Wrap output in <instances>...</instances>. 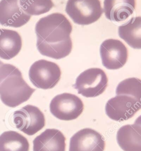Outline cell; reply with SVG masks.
<instances>
[{
	"mask_svg": "<svg viewBox=\"0 0 141 151\" xmlns=\"http://www.w3.org/2000/svg\"><path fill=\"white\" fill-rule=\"evenodd\" d=\"M72 31L71 22L60 13H54L41 18L35 25L37 39L50 44L70 39Z\"/></svg>",
	"mask_w": 141,
	"mask_h": 151,
	"instance_id": "obj_1",
	"label": "cell"
},
{
	"mask_svg": "<svg viewBox=\"0 0 141 151\" xmlns=\"http://www.w3.org/2000/svg\"><path fill=\"white\" fill-rule=\"evenodd\" d=\"M35 91L16 67L0 84V99L6 106L16 107L28 101Z\"/></svg>",
	"mask_w": 141,
	"mask_h": 151,
	"instance_id": "obj_2",
	"label": "cell"
},
{
	"mask_svg": "<svg viewBox=\"0 0 141 151\" xmlns=\"http://www.w3.org/2000/svg\"><path fill=\"white\" fill-rule=\"evenodd\" d=\"M65 11L74 23L81 25L93 24L103 13L100 0H68Z\"/></svg>",
	"mask_w": 141,
	"mask_h": 151,
	"instance_id": "obj_3",
	"label": "cell"
},
{
	"mask_svg": "<svg viewBox=\"0 0 141 151\" xmlns=\"http://www.w3.org/2000/svg\"><path fill=\"white\" fill-rule=\"evenodd\" d=\"M108 79L100 68H90L82 72L77 78L73 87L78 93L85 97H96L105 91Z\"/></svg>",
	"mask_w": 141,
	"mask_h": 151,
	"instance_id": "obj_4",
	"label": "cell"
},
{
	"mask_svg": "<svg viewBox=\"0 0 141 151\" xmlns=\"http://www.w3.org/2000/svg\"><path fill=\"white\" fill-rule=\"evenodd\" d=\"M61 76L59 66L47 60L36 61L29 71V77L32 83L36 88L44 90L54 88L60 81Z\"/></svg>",
	"mask_w": 141,
	"mask_h": 151,
	"instance_id": "obj_5",
	"label": "cell"
},
{
	"mask_svg": "<svg viewBox=\"0 0 141 151\" xmlns=\"http://www.w3.org/2000/svg\"><path fill=\"white\" fill-rule=\"evenodd\" d=\"M84 110V104L75 95L64 93L56 96L50 104V111L57 119L70 121L76 119Z\"/></svg>",
	"mask_w": 141,
	"mask_h": 151,
	"instance_id": "obj_6",
	"label": "cell"
},
{
	"mask_svg": "<svg viewBox=\"0 0 141 151\" xmlns=\"http://www.w3.org/2000/svg\"><path fill=\"white\" fill-rule=\"evenodd\" d=\"M16 127L28 135H34L45 125L44 114L39 108L27 105L13 114Z\"/></svg>",
	"mask_w": 141,
	"mask_h": 151,
	"instance_id": "obj_7",
	"label": "cell"
},
{
	"mask_svg": "<svg viewBox=\"0 0 141 151\" xmlns=\"http://www.w3.org/2000/svg\"><path fill=\"white\" fill-rule=\"evenodd\" d=\"M141 101L129 96L117 95L109 99L105 106L106 115L117 122L129 119L141 109Z\"/></svg>",
	"mask_w": 141,
	"mask_h": 151,
	"instance_id": "obj_8",
	"label": "cell"
},
{
	"mask_svg": "<svg viewBox=\"0 0 141 151\" xmlns=\"http://www.w3.org/2000/svg\"><path fill=\"white\" fill-rule=\"evenodd\" d=\"M100 53L104 67L117 70L124 67L128 59V50L120 40L109 39L101 44Z\"/></svg>",
	"mask_w": 141,
	"mask_h": 151,
	"instance_id": "obj_9",
	"label": "cell"
},
{
	"mask_svg": "<svg viewBox=\"0 0 141 151\" xmlns=\"http://www.w3.org/2000/svg\"><path fill=\"white\" fill-rule=\"evenodd\" d=\"M105 148L103 136L93 129L85 128L71 138L69 151H104Z\"/></svg>",
	"mask_w": 141,
	"mask_h": 151,
	"instance_id": "obj_10",
	"label": "cell"
},
{
	"mask_svg": "<svg viewBox=\"0 0 141 151\" xmlns=\"http://www.w3.org/2000/svg\"><path fill=\"white\" fill-rule=\"evenodd\" d=\"M31 16L20 7L19 0L0 1V24L6 27L20 28L28 22Z\"/></svg>",
	"mask_w": 141,
	"mask_h": 151,
	"instance_id": "obj_11",
	"label": "cell"
},
{
	"mask_svg": "<svg viewBox=\"0 0 141 151\" xmlns=\"http://www.w3.org/2000/svg\"><path fill=\"white\" fill-rule=\"evenodd\" d=\"M141 117L133 125H126L117 131L118 145L124 151H141Z\"/></svg>",
	"mask_w": 141,
	"mask_h": 151,
	"instance_id": "obj_12",
	"label": "cell"
},
{
	"mask_svg": "<svg viewBox=\"0 0 141 151\" xmlns=\"http://www.w3.org/2000/svg\"><path fill=\"white\" fill-rule=\"evenodd\" d=\"M66 137L61 131L48 129L33 141V151H65Z\"/></svg>",
	"mask_w": 141,
	"mask_h": 151,
	"instance_id": "obj_13",
	"label": "cell"
},
{
	"mask_svg": "<svg viewBox=\"0 0 141 151\" xmlns=\"http://www.w3.org/2000/svg\"><path fill=\"white\" fill-rule=\"evenodd\" d=\"M136 0H104L106 18L112 22H122L133 14Z\"/></svg>",
	"mask_w": 141,
	"mask_h": 151,
	"instance_id": "obj_14",
	"label": "cell"
},
{
	"mask_svg": "<svg viewBox=\"0 0 141 151\" xmlns=\"http://www.w3.org/2000/svg\"><path fill=\"white\" fill-rule=\"evenodd\" d=\"M22 47V40L17 32L0 29V58L9 60L20 53Z\"/></svg>",
	"mask_w": 141,
	"mask_h": 151,
	"instance_id": "obj_15",
	"label": "cell"
},
{
	"mask_svg": "<svg viewBox=\"0 0 141 151\" xmlns=\"http://www.w3.org/2000/svg\"><path fill=\"white\" fill-rule=\"evenodd\" d=\"M119 35L134 49L141 48V17H133L118 29Z\"/></svg>",
	"mask_w": 141,
	"mask_h": 151,
	"instance_id": "obj_16",
	"label": "cell"
},
{
	"mask_svg": "<svg viewBox=\"0 0 141 151\" xmlns=\"http://www.w3.org/2000/svg\"><path fill=\"white\" fill-rule=\"evenodd\" d=\"M36 47L42 55L60 60L70 54L72 49V42L71 38L60 42L51 44L37 39Z\"/></svg>",
	"mask_w": 141,
	"mask_h": 151,
	"instance_id": "obj_17",
	"label": "cell"
},
{
	"mask_svg": "<svg viewBox=\"0 0 141 151\" xmlns=\"http://www.w3.org/2000/svg\"><path fill=\"white\" fill-rule=\"evenodd\" d=\"M29 143L16 131H5L0 135V151H29Z\"/></svg>",
	"mask_w": 141,
	"mask_h": 151,
	"instance_id": "obj_18",
	"label": "cell"
},
{
	"mask_svg": "<svg viewBox=\"0 0 141 151\" xmlns=\"http://www.w3.org/2000/svg\"><path fill=\"white\" fill-rule=\"evenodd\" d=\"M20 7L29 16H39L49 12L54 6L52 0H19Z\"/></svg>",
	"mask_w": 141,
	"mask_h": 151,
	"instance_id": "obj_19",
	"label": "cell"
},
{
	"mask_svg": "<svg viewBox=\"0 0 141 151\" xmlns=\"http://www.w3.org/2000/svg\"><path fill=\"white\" fill-rule=\"evenodd\" d=\"M116 93L117 95L129 96L141 101V80L131 78L122 81L117 85Z\"/></svg>",
	"mask_w": 141,
	"mask_h": 151,
	"instance_id": "obj_20",
	"label": "cell"
},
{
	"mask_svg": "<svg viewBox=\"0 0 141 151\" xmlns=\"http://www.w3.org/2000/svg\"><path fill=\"white\" fill-rule=\"evenodd\" d=\"M2 64H3V63H2V62L0 60V65H1Z\"/></svg>",
	"mask_w": 141,
	"mask_h": 151,
	"instance_id": "obj_21",
	"label": "cell"
}]
</instances>
